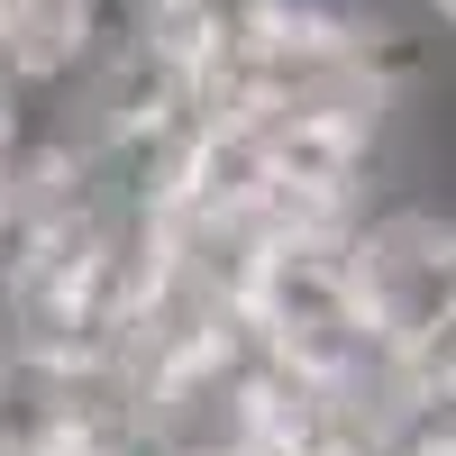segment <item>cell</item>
<instances>
[{
	"label": "cell",
	"instance_id": "obj_1",
	"mask_svg": "<svg viewBox=\"0 0 456 456\" xmlns=\"http://www.w3.org/2000/svg\"><path fill=\"white\" fill-rule=\"evenodd\" d=\"M420 10H429V19H438V28H456V0H420Z\"/></svg>",
	"mask_w": 456,
	"mask_h": 456
},
{
	"label": "cell",
	"instance_id": "obj_2",
	"mask_svg": "<svg viewBox=\"0 0 456 456\" xmlns=\"http://www.w3.org/2000/svg\"><path fill=\"white\" fill-rule=\"evenodd\" d=\"M92 10H101V0H92Z\"/></svg>",
	"mask_w": 456,
	"mask_h": 456
}]
</instances>
